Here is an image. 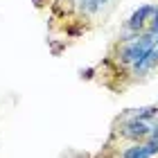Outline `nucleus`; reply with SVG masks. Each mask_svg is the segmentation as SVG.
<instances>
[{
  "label": "nucleus",
  "instance_id": "obj_6",
  "mask_svg": "<svg viewBox=\"0 0 158 158\" xmlns=\"http://www.w3.org/2000/svg\"><path fill=\"white\" fill-rule=\"evenodd\" d=\"M138 158H152V156H149V154H142V156H138Z\"/></svg>",
  "mask_w": 158,
  "mask_h": 158
},
{
  "label": "nucleus",
  "instance_id": "obj_3",
  "mask_svg": "<svg viewBox=\"0 0 158 158\" xmlns=\"http://www.w3.org/2000/svg\"><path fill=\"white\" fill-rule=\"evenodd\" d=\"M142 154H149L147 152V145H133V147H129L122 152V158H138Z\"/></svg>",
  "mask_w": 158,
  "mask_h": 158
},
{
  "label": "nucleus",
  "instance_id": "obj_1",
  "mask_svg": "<svg viewBox=\"0 0 158 158\" xmlns=\"http://www.w3.org/2000/svg\"><path fill=\"white\" fill-rule=\"evenodd\" d=\"M149 133H152V127L145 124V122H140V120H129L127 124L120 129V135L122 138H129V140H142V138H147Z\"/></svg>",
  "mask_w": 158,
  "mask_h": 158
},
{
  "label": "nucleus",
  "instance_id": "obj_4",
  "mask_svg": "<svg viewBox=\"0 0 158 158\" xmlns=\"http://www.w3.org/2000/svg\"><path fill=\"white\" fill-rule=\"evenodd\" d=\"M158 115V109L156 106H149V109H140V113H135V118L133 120H140V122H145L149 118H156Z\"/></svg>",
  "mask_w": 158,
  "mask_h": 158
},
{
  "label": "nucleus",
  "instance_id": "obj_5",
  "mask_svg": "<svg viewBox=\"0 0 158 158\" xmlns=\"http://www.w3.org/2000/svg\"><path fill=\"white\" fill-rule=\"evenodd\" d=\"M43 5H45V0H34V7H39V9H41Z\"/></svg>",
  "mask_w": 158,
  "mask_h": 158
},
{
  "label": "nucleus",
  "instance_id": "obj_2",
  "mask_svg": "<svg viewBox=\"0 0 158 158\" xmlns=\"http://www.w3.org/2000/svg\"><path fill=\"white\" fill-rule=\"evenodd\" d=\"M154 9H156V7H152V5L140 7V9L135 11L131 18H129V30H133V32H135V30H140V27L145 25V18H147V16H152Z\"/></svg>",
  "mask_w": 158,
  "mask_h": 158
}]
</instances>
